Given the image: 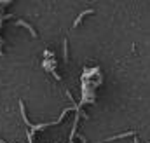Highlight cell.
I'll return each mask as SVG.
<instances>
[{"label": "cell", "instance_id": "1", "mask_svg": "<svg viewBox=\"0 0 150 143\" xmlns=\"http://www.w3.org/2000/svg\"><path fill=\"white\" fill-rule=\"evenodd\" d=\"M127 136H134V131H127V133H122V135H115L107 138V142H113V140H119V138H127Z\"/></svg>", "mask_w": 150, "mask_h": 143}, {"label": "cell", "instance_id": "2", "mask_svg": "<svg viewBox=\"0 0 150 143\" xmlns=\"http://www.w3.org/2000/svg\"><path fill=\"white\" fill-rule=\"evenodd\" d=\"M93 12H94V11H91V9L84 11V12H82V14H80V16H79V18H77V19L74 21V26H79V25H80V21H82V19H84V18H86L87 14H93Z\"/></svg>", "mask_w": 150, "mask_h": 143}]
</instances>
